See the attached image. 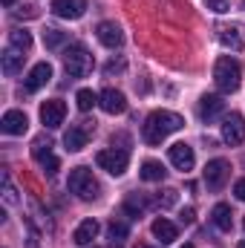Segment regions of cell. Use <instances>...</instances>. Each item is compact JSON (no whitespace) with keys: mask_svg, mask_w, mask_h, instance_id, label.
Instances as JSON below:
<instances>
[{"mask_svg":"<svg viewBox=\"0 0 245 248\" xmlns=\"http://www.w3.org/2000/svg\"><path fill=\"white\" fill-rule=\"evenodd\" d=\"M182 127H184V119L179 113L156 110V113L147 116V122L141 127V139H144L147 144H162L170 133H176V130H182Z\"/></svg>","mask_w":245,"mask_h":248,"instance_id":"cell-1","label":"cell"},{"mask_svg":"<svg viewBox=\"0 0 245 248\" xmlns=\"http://www.w3.org/2000/svg\"><path fill=\"white\" fill-rule=\"evenodd\" d=\"M214 81L219 87V93H237L240 84H243V66L237 58H219L214 66Z\"/></svg>","mask_w":245,"mask_h":248,"instance_id":"cell-2","label":"cell"},{"mask_svg":"<svg viewBox=\"0 0 245 248\" xmlns=\"http://www.w3.org/2000/svg\"><path fill=\"white\" fill-rule=\"evenodd\" d=\"M66 187L78 199H84V202H90V199L98 196V182H95V176H92L90 168H72L69 170V179H66Z\"/></svg>","mask_w":245,"mask_h":248,"instance_id":"cell-3","label":"cell"},{"mask_svg":"<svg viewBox=\"0 0 245 248\" xmlns=\"http://www.w3.org/2000/svg\"><path fill=\"white\" fill-rule=\"evenodd\" d=\"M63 66H66V72L72 75V78H84V75H90L92 72V55L87 52V46H81V44H72L66 52H63Z\"/></svg>","mask_w":245,"mask_h":248,"instance_id":"cell-4","label":"cell"},{"mask_svg":"<svg viewBox=\"0 0 245 248\" xmlns=\"http://www.w3.org/2000/svg\"><path fill=\"white\" fill-rule=\"evenodd\" d=\"M95 162H98L101 170H107V173H113V176H122L124 170H127V165H130V153H127V150H116V147L98 150Z\"/></svg>","mask_w":245,"mask_h":248,"instance_id":"cell-5","label":"cell"},{"mask_svg":"<svg viewBox=\"0 0 245 248\" xmlns=\"http://www.w3.org/2000/svg\"><path fill=\"white\" fill-rule=\"evenodd\" d=\"M228 176H231V162L228 159H211L205 165V185H208V190H219Z\"/></svg>","mask_w":245,"mask_h":248,"instance_id":"cell-6","label":"cell"},{"mask_svg":"<svg viewBox=\"0 0 245 248\" xmlns=\"http://www.w3.org/2000/svg\"><path fill=\"white\" fill-rule=\"evenodd\" d=\"M32 156H35V162L44 168V173L46 176H55L58 173V168H61V162H58V156L52 153V141H35V147H32Z\"/></svg>","mask_w":245,"mask_h":248,"instance_id":"cell-7","label":"cell"},{"mask_svg":"<svg viewBox=\"0 0 245 248\" xmlns=\"http://www.w3.org/2000/svg\"><path fill=\"white\" fill-rule=\"evenodd\" d=\"M222 141L231 144V147H237V144L245 141V119L240 113L225 116V122H222Z\"/></svg>","mask_w":245,"mask_h":248,"instance_id":"cell-8","label":"cell"},{"mask_svg":"<svg viewBox=\"0 0 245 248\" xmlns=\"http://www.w3.org/2000/svg\"><path fill=\"white\" fill-rule=\"evenodd\" d=\"M92 133H95V124H78V127H69V130L63 133V144H66V150H69V153L84 150Z\"/></svg>","mask_w":245,"mask_h":248,"instance_id":"cell-9","label":"cell"},{"mask_svg":"<svg viewBox=\"0 0 245 248\" xmlns=\"http://www.w3.org/2000/svg\"><path fill=\"white\" fill-rule=\"evenodd\" d=\"M63 116H66V104H63V101H58V98H52V101H44V104H41V122L46 124L49 130L61 127Z\"/></svg>","mask_w":245,"mask_h":248,"instance_id":"cell-10","label":"cell"},{"mask_svg":"<svg viewBox=\"0 0 245 248\" xmlns=\"http://www.w3.org/2000/svg\"><path fill=\"white\" fill-rule=\"evenodd\" d=\"M168 156H170V165H173L176 170H190V168H193V162H196V156H193V147H190V144H184V141L170 144Z\"/></svg>","mask_w":245,"mask_h":248,"instance_id":"cell-11","label":"cell"},{"mask_svg":"<svg viewBox=\"0 0 245 248\" xmlns=\"http://www.w3.org/2000/svg\"><path fill=\"white\" fill-rule=\"evenodd\" d=\"M98 107H101L104 113H110V116H119V113L127 110V98H124V93L113 90V87H107V90L98 95Z\"/></svg>","mask_w":245,"mask_h":248,"instance_id":"cell-12","label":"cell"},{"mask_svg":"<svg viewBox=\"0 0 245 248\" xmlns=\"http://www.w3.org/2000/svg\"><path fill=\"white\" fill-rule=\"evenodd\" d=\"M52 12L63 20H78L87 12V0H52Z\"/></svg>","mask_w":245,"mask_h":248,"instance_id":"cell-13","label":"cell"},{"mask_svg":"<svg viewBox=\"0 0 245 248\" xmlns=\"http://www.w3.org/2000/svg\"><path fill=\"white\" fill-rule=\"evenodd\" d=\"M52 81V66L46 61H41V63H35L32 66V72L26 75V93H38L41 87H46Z\"/></svg>","mask_w":245,"mask_h":248,"instance_id":"cell-14","label":"cell"},{"mask_svg":"<svg viewBox=\"0 0 245 248\" xmlns=\"http://www.w3.org/2000/svg\"><path fill=\"white\" fill-rule=\"evenodd\" d=\"M0 130H3L6 136H23V133L29 130V119H26V113H20V110H9V113L3 116V122H0Z\"/></svg>","mask_w":245,"mask_h":248,"instance_id":"cell-15","label":"cell"},{"mask_svg":"<svg viewBox=\"0 0 245 248\" xmlns=\"http://www.w3.org/2000/svg\"><path fill=\"white\" fill-rule=\"evenodd\" d=\"M95 38H98L107 49H119L124 44V32L116 23H98V26H95Z\"/></svg>","mask_w":245,"mask_h":248,"instance_id":"cell-16","label":"cell"},{"mask_svg":"<svg viewBox=\"0 0 245 248\" xmlns=\"http://www.w3.org/2000/svg\"><path fill=\"white\" fill-rule=\"evenodd\" d=\"M222 110H225V101L219 95H202V101H199V119L202 122L211 124L214 119L222 116Z\"/></svg>","mask_w":245,"mask_h":248,"instance_id":"cell-17","label":"cell"},{"mask_svg":"<svg viewBox=\"0 0 245 248\" xmlns=\"http://www.w3.org/2000/svg\"><path fill=\"white\" fill-rule=\"evenodd\" d=\"M219 44L225 46V49H234V52H240L245 46V32L243 26H225V29H219Z\"/></svg>","mask_w":245,"mask_h":248,"instance_id":"cell-18","label":"cell"},{"mask_svg":"<svg viewBox=\"0 0 245 248\" xmlns=\"http://www.w3.org/2000/svg\"><path fill=\"white\" fill-rule=\"evenodd\" d=\"M153 237L162 243V246H170L176 237H179V228L170 222V219H165V217H159L156 222H153Z\"/></svg>","mask_w":245,"mask_h":248,"instance_id":"cell-19","label":"cell"},{"mask_svg":"<svg viewBox=\"0 0 245 248\" xmlns=\"http://www.w3.org/2000/svg\"><path fill=\"white\" fill-rule=\"evenodd\" d=\"M95 237H98V222H95V219H84V222L75 228V234H72L75 246H90Z\"/></svg>","mask_w":245,"mask_h":248,"instance_id":"cell-20","label":"cell"},{"mask_svg":"<svg viewBox=\"0 0 245 248\" xmlns=\"http://www.w3.org/2000/svg\"><path fill=\"white\" fill-rule=\"evenodd\" d=\"M234 214H231V205H225V202H219V205H214V211H211V219H214V225L219 228V231H231L234 228V219H231Z\"/></svg>","mask_w":245,"mask_h":248,"instance_id":"cell-21","label":"cell"},{"mask_svg":"<svg viewBox=\"0 0 245 248\" xmlns=\"http://www.w3.org/2000/svg\"><path fill=\"white\" fill-rule=\"evenodd\" d=\"M23 61H26V52L9 49V52L3 55V72H6V75H17V72H23Z\"/></svg>","mask_w":245,"mask_h":248,"instance_id":"cell-22","label":"cell"},{"mask_svg":"<svg viewBox=\"0 0 245 248\" xmlns=\"http://www.w3.org/2000/svg\"><path fill=\"white\" fill-rule=\"evenodd\" d=\"M138 173H141V179H144V182H162L168 170L162 168V162H153V159H147V162L141 165V170H138Z\"/></svg>","mask_w":245,"mask_h":248,"instance_id":"cell-23","label":"cell"},{"mask_svg":"<svg viewBox=\"0 0 245 248\" xmlns=\"http://www.w3.org/2000/svg\"><path fill=\"white\" fill-rule=\"evenodd\" d=\"M9 44H12V49H17V52H29V49H32V35H29L26 29H15V32L9 35Z\"/></svg>","mask_w":245,"mask_h":248,"instance_id":"cell-24","label":"cell"},{"mask_svg":"<svg viewBox=\"0 0 245 248\" xmlns=\"http://www.w3.org/2000/svg\"><path fill=\"white\" fill-rule=\"evenodd\" d=\"M75 101H78V110H81V113H90V110L98 104V95H95L92 90H78Z\"/></svg>","mask_w":245,"mask_h":248,"instance_id":"cell-25","label":"cell"},{"mask_svg":"<svg viewBox=\"0 0 245 248\" xmlns=\"http://www.w3.org/2000/svg\"><path fill=\"white\" fill-rule=\"evenodd\" d=\"M44 44H46L49 49H58V46L66 44V32H61V29H46V32H44Z\"/></svg>","mask_w":245,"mask_h":248,"instance_id":"cell-26","label":"cell"},{"mask_svg":"<svg viewBox=\"0 0 245 248\" xmlns=\"http://www.w3.org/2000/svg\"><path fill=\"white\" fill-rule=\"evenodd\" d=\"M176 199H179V193H176V190H162V193H159V196H153L150 202H153V205H159V208H173V205H176Z\"/></svg>","mask_w":245,"mask_h":248,"instance_id":"cell-27","label":"cell"},{"mask_svg":"<svg viewBox=\"0 0 245 248\" xmlns=\"http://www.w3.org/2000/svg\"><path fill=\"white\" fill-rule=\"evenodd\" d=\"M107 234H110V240H127V234H130V228H127V222H110L107 225Z\"/></svg>","mask_w":245,"mask_h":248,"instance_id":"cell-28","label":"cell"},{"mask_svg":"<svg viewBox=\"0 0 245 248\" xmlns=\"http://www.w3.org/2000/svg\"><path fill=\"white\" fill-rule=\"evenodd\" d=\"M144 205H147V202H141L138 196H127V202H124V211H127V214H133V217H138V214L144 211Z\"/></svg>","mask_w":245,"mask_h":248,"instance_id":"cell-29","label":"cell"},{"mask_svg":"<svg viewBox=\"0 0 245 248\" xmlns=\"http://www.w3.org/2000/svg\"><path fill=\"white\" fill-rule=\"evenodd\" d=\"M3 199H6V205H17V193H15V187H12L6 173H3Z\"/></svg>","mask_w":245,"mask_h":248,"instance_id":"cell-30","label":"cell"},{"mask_svg":"<svg viewBox=\"0 0 245 248\" xmlns=\"http://www.w3.org/2000/svg\"><path fill=\"white\" fill-rule=\"evenodd\" d=\"M124 69H127L124 58H113V61H110L107 66H104V72H107V75H122Z\"/></svg>","mask_w":245,"mask_h":248,"instance_id":"cell-31","label":"cell"},{"mask_svg":"<svg viewBox=\"0 0 245 248\" xmlns=\"http://www.w3.org/2000/svg\"><path fill=\"white\" fill-rule=\"evenodd\" d=\"M208 9H214L216 15H222V12L231 9V0H208Z\"/></svg>","mask_w":245,"mask_h":248,"instance_id":"cell-32","label":"cell"},{"mask_svg":"<svg viewBox=\"0 0 245 248\" xmlns=\"http://www.w3.org/2000/svg\"><path fill=\"white\" fill-rule=\"evenodd\" d=\"M234 193H237V199H240V202H245V179H240V182L234 185Z\"/></svg>","mask_w":245,"mask_h":248,"instance_id":"cell-33","label":"cell"},{"mask_svg":"<svg viewBox=\"0 0 245 248\" xmlns=\"http://www.w3.org/2000/svg\"><path fill=\"white\" fill-rule=\"evenodd\" d=\"M182 222H184V225H190V222H193V208L182 211Z\"/></svg>","mask_w":245,"mask_h":248,"instance_id":"cell-34","label":"cell"},{"mask_svg":"<svg viewBox=\"0 0 245 248\" xmlns=\"http://www.w3.org/2000/svg\"><path fill=\"white\" fill-rule=\"evenodd\" d=\"M92 248H119V246H116V243H113V246H92Z\"/></svg>","mask_w":245,"mask_h":248,"instance_id":"cell-35","label":"cell"},{"mask_svg":"<svg viewBox=\"0 0 245 248\" xmlns=\"http://www.w3.org/2000/svg\"><path fill=\"white\" fill-rule=\"evenodd\" d=\"M12 3H15V0H3V6H12Z\"/></svg>","mask_w":245,"mask_h":248,"instance_id":"cell-36","label":"cell"},{"mask_svg":"<svg viewBox=\"0 0 245 248\" xmlns=\"http://www.w3.org/2000/svg\"><path fill=\"white\" fill-rule=\"evenodd\" d=\"M182 248H193V243H184V246Z\"/></svg>","mask_w":245,"mask_h":248,"instance_id":"cell-37","label":"cell"},{"mask_svg":"<svg viewBox=\"0 0 245 248\" xmlns=\"http://www.w3.org/2000/svg\"><path fill=\"white\" fill-rule=\"evenodd\" d=\"M237 248H245V240H243V243H240V246H237Z\"/></svg>","mask_w":245,"mask_h":248,"instance_id":"cell-38","label":"cell"},{"mask_svg":"<svg viewBox=\"0 0 245 248\" xmlns=\"http://www.w3.org/2000/svg\"><path fill=\"white\" fill-rule=\"evenodd\" d=\"M136 248H150V246H136Z\"/></svg>","mask_w":245,"mask_h":248,"instance_id":"cell-39","label":"cell"},{"mask_svg":"<svg viewBox=\"0 0 245 248\" xmlns=\"http://www.w3.org/2000/svg\"><path fill=\"white\" fill-rule=\"evenodd\" d=\"M243 228H245V219H243Z\"/></svg>","mask_w":245,"mask_h":248,"instance_id":"cell-40","label":"cell"},{"mask_svg":"<svg viewBox=\"0 0 245 248\" xmlns=\"http://www.w3.org/2000/svg\"><path fill=\"white\" fill-rule=\"evenodd\" d=\"M243 3H245V0H243Z\"/></svg>","mask_w":245,"mask_h":248,"instance_id":"cell-41","label":"cell"}]
</instances>
